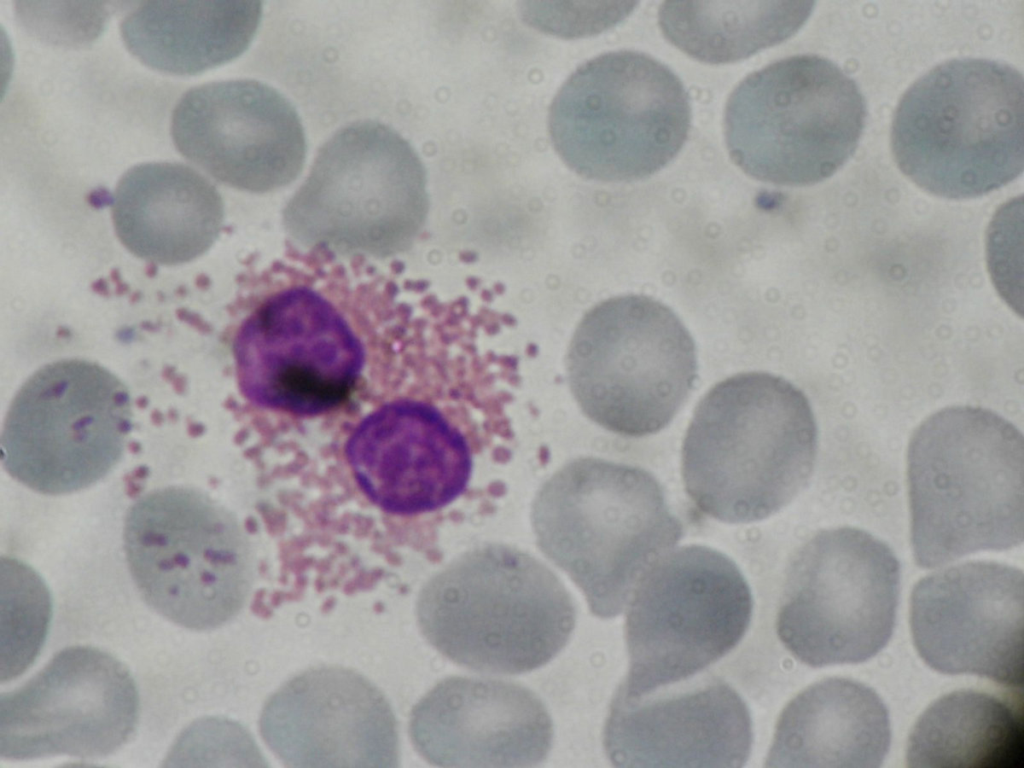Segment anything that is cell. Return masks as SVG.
I'll list each match as a JSON object with an SVG mask.
<instances>
[{
  "label": "cell",
  "mask_w": 1024,
  "mask_h": 768,
  "mask_svg": "<svg viewBox=\"0 0 1024 768\" xmlns=\"http://www.w3.org/2000/svg\"><path fill=\"white\" fill-rule=\"evenodd\" d=\"M891 738L887 708L867 685L815 682L783 709L765 767L878 768Z\"/></svg>",
  "instance_id": "obj_23"
},
{
  "label": "cell",
  "mask_w": 1024,
  "mask_h": 768,
  "mask_svg": "<svg viewBox=\"0 0 1024 768\" xmlns=\"http://www.w3.org/2000/svg\"><path fill=\"white\" fill-rule=\"evenodd\" d=\"M259 730L287 767L399 765L397 722L388 700L344 667H314L288 680L264 704Z\"/></svg>",
  "instance_id": "obj_19"
},
{
  "label": "cell",
  "mask_w": 1024,
  "mask_h": 768,
  "mask_svg": "<svg viewBox=\"0 0 1024 768\" xmlns=\"http://www.w3.org/2000/svg\"><path fill=\"white\" fill-rule=\"evenodd\" d=\"M866 114L862 92L840 67L818 55H794L735 87L725 108L726 146L756 180L813 185L855 153Z\"/></svg>",
  "instance_id": "obj_7"
},
{
  "label": "cell",
  "mask_w": 1024,
  "mask_h": 768,
  "mask_svg": "<svg viewBox=\"0 0 1024 768\" xmlns=\"http://www.w3.org/2000/svg\"><path fill=\"white\" fill-rule=\"evenodd\" d=\"M691 107L681 80L641 52L620 50L581 65L549 111L553 146L577 174L628 182L664 168L682 149Z\"/></svg>",
  "instance_id": "obj_8"
},
{
  "label": "cell",
  "mask_w": 1024,
  "mask_h": 768,
  "mask_svg": "<svg viewBox=\"0 0 1024 768\" xmlns=\"http://www.w3.org/2000/svg\"><path fill=\"white\" fill-rule=\"evenodd\" d=\"M1024 80L996 60L941 63L902 96L891 127L900 171L947 199L997 190L1023 171Z\"/></svg>",
  "instance_id": "obj_5"
},
{
  "label": "cell",
  "mask_w": 1024,
  "mask_h": 768,
  "mask_svg": "<svg viewBox=\"0 0 1024 768\" xmlns=\"http://www.w3.org/2000/svg\"><path fill=\"white\" fill-rule=\"evenodd\" d=\"M694 340L662 302L629 294L590 309L571 340L567 371L582 411L627 437L664 429L697 378Z\"/></svg>",
  "instance_id": "obj_9"
},
{
  "label": "cell",
  "mask_w": 1024,
  "mask_h": 768,
  "mask_svg": "<svg viewBox=\"0 0 1024 768\" xmlns=\"http://www.w3.org/2000/svg\"><path fill=\"white\" fill-rule=\"evenodd\" d=\"M1022 690L960 689L935 700L913 726L909 768H1015L1022 760Z\"/></svg>",
  "instance_id": "obj_25"
},
{
  "label": "cell",
  "mask_w": 1024,
  "mask_h": 768,
  "mask_svg": "<svg viewBox=\"0 0 1024 768\" xmlns=\"http://www.w3.org/2000/svg\"><path fill=\"white\" fill-rule=\"evenodd\" d=\"M811 1H666L658 11L666 39L701 62L745 59L794 35Z\"/></svg>",
  "instance_id": "obj_26"
},
{
  "label": "cell",
  "mask_w": 1024,
  "mask_h": 768,
  "mask_svg": "<svg viewBox=\"0 0 1024 768\" xmlns=\"http://www.w3.org/2000/svg\"><path fill=\"white\" fill-rule=\"evenodd\" d=\"M131 427V398L115 375L88 361L54 362L36 371L13 399L1 436L2 462L36 492H77L119 462Z\"/></svg>",
  "instance_id": "obj_13"
},
{
  "label": "cell",
  "mask_w": 1024,
  "mask_h": 768,
  "mask_svg": "<svg viewBox=\"0 0 1024 768\" xmlns=\"http://www.w3.org/2000/svg\"><path fill=\"white\" fill-rule=\"evenodd\" d=\"M416 614L426 640L470 670L515 675L538 669L568 643L573 599L558 576L517 548L488 544L453 560L421 589Z\"/></svg>",
  "instance_id": "obj_4"
},
{
  "label": "cell",
  "mask_w": 1024,
  "mask_h": 768,
  "mask_svg": "<svg viewBox=\"0 0 1024 768\" xmlns=\"http://www.w3.org/2000/svg\"><path fill=\"white\" fill-rule=\"evenodd\" d=\"M1 681L22 674L46 639L52 599L39 575L16 560L2 558Z\"/></svg>",
  "instance_id": "obj_27"
},
{
  "label": "cell",
  "mask_w": 1024,
  "mask_h": 768,
  "mask_svg": "<svg viewBox=\"0 0 1024 768\" xmlns=\"http://www.w3.org/2000/svg\"><path fill=\"white\" fill-rule=\"evenodd\" d=\"M233 354L248 400L303 416L344 402L365 363L364 345L343 313L306 285L281 289L258 305L240 325Z\"/></svg>",
  "instance_id": "obj_14"
},
{
  "label": "cell",
  "mask_w": 1024,
  "mask_h": 768,
  "mask_svg": "<svg viewBox=\"0 0 1024 768\" xmlns=\"http://www.w3.org/2000/svg\"><path fill=\"white\" fill-rule=\"evenodd\" d=\"M907 481L919 567L1023 542L1024 440L999 414L960 405L927 417L909 442Z\"/></svg>",
  "instance_id": "obj_2"
},
{
  "label": "cell",
  "mask_w": 1024,
  "mask_h": 768,
  "mask_svg": "<svg viewBox=\"0 0 1024 768\" xmlns=\"http://www.w3.org/2000/svg\"><path fill=\"white\" fill-rule=\"evenodd\" d=\"M817 441L814 413L799 388L767 372L736 374L695 408L682 445L685 490L716 520L768 518L807 485Z\"/></svg>",
  "instance_id": "obj_1"
},
{
  "label": "cell",
  "mask_w": 1024,
  "mask_h": 768,
  "mask_svg": "<svg viewBox=\"0 0 1024 768\" xmlns=\"http://www.w3.org/2000/svg\"><path fill=\"white\" fill-rule=\"evenodd\" d=\"M910 628L918 654L932 669L1022 690V570L976 561L922 578L911 593Z\"/></svg>",
  "instance_id": "obj_16"
},
{
  "label": "cell",
  "mask_w": 1024,
  "mask_h": 768,
  "mask_svg": "<svg viewBox=\"0 0 1024 768\" xmlns=\"http://www.w3.org/2000/svg\"><path fill=\"white\" fill-rule=\"evenodd\" d=\"M409 735L435 766L527 768L549 754L553 724L542 700L520 684L451 676L413 707Z\"/></svg>",
  "instance_id": "obj_20"
},
{
  "label": "cell",
  "mask_w": 1024,
  "mask_h": 768,
  "mask_svg": "<svg viewBox=\"0 0 1024 768\" xmlns=\"http://www.w3.org/2000/svg\"><path fill=\"white\" fill-rule=\"evenodd\" d=\"M346 451L367 498L392 514L440 509L463 493L471 476V451L462 432L420 400H396L368 415Z\"/></svg>",
  "instance_id": "obj_21"
},
{
  "label": "cell",
  "mask_w": 1024,
  "mask_h": 768,
  "mask_svg": "<svg viewBox=\"0 0 1024 768\" xmlns=\"http://www.w3.org/2000/svg\"><path fill=\"white\" fill-rule=\"evenodd\" d=\"M124 548L145 602L175 624L215 629L247 601L248 544L228 515L194 489L167 487L139 498L125 519Z\"/></svg>",
  "instance_id": "obj_10"
},
{
  "label": "cell",
  "mask_w": 1024,
  "mask_h": 768,
  "mask_svg": "<svg viewBox=\"0 0 1024 768\" xmlns=\"http://www.w3.org/2000/svg\"><path fill=\"white\" fill-rule=\"evenodd\" d=\"M116 233L135 255L180 264L217 239L224 205L215 186L179 162L141 163L119 180L112 203Z\"/></svg>",
  "instance_id": "obj_22"
},
{
  "label": "cell",
  "mask_w": 1024,
  "mask_h": 768,
  "mask_svg": "<svg viewBox=\"0 0 1024 768\" xmlns=\"http://www.w3.org/2000/svg\"><path fill=\"white\" fill-rule=\"evenodd\" d=\"M171 136L179 153L212 178L251 193L289 185L306 159L305 132L292 103L251 79L188 90L172 113Z\"/></svg>",
  "instance_id": "obj_17"
},
{
  "label": "cell",
  "mask_w": 1024,
  "mask_h": 768,
  "mask_svg": "<svg viewBox=\"0 0 1024 768\" xmlns=\"http://www.w3.org/2000/svg\"><path fill=\"white\" fill-rule=\"evenodd\" d=\"M532 526L540 550L581 589L600 618L619 615L683 525L648 471L579 458L538 491Z\"/></svg>",
  "instance_id": "obj_3"
},
{
  "label": "cell",
  "mask_w": 1024,
  "mask_h": 768,
  "mask_svg": "<svg viewBox=\"0 0 1024 768\" xmlns=\"http://www.w3.org/2000/svg\"><path fill=\"white\" fill-rule=\"evenodd\" d=\"M426 186L425 167L405 138L378 121L353 122L321 146L283 224L304 247L392 256L425 224Z\"/></svg>",
  "instance_id": "obj_6"
},
{
  "label": "cell",
  "mask_w": 1024,
  "mask_h": 768,
  "mask_svg": "<svg viewBox=\"0 0 1024 768\" xmlns=\"http://www.w3.org/2000/svg\"><path fill=\"white\" fill-rule=\"evenodd\" d=\"M139 694L127 667L91 646L58 652L23 686L0 696V755L98 759L135 731Z\"/></svg>",
  "instance_id": "obj_15"
},
{
  "label": "cell",
  "mask_w": 1024,
  "mask_h": 768,
  "mask_svg": "<svg viewBox=\"0 0 1024 768\" xmlns=\"http://www.w3.org/2000/svg\"><path fill=\"white\" fill-rule=\"evenodd\" d=\"M635 1L587 2L580 7L569 3L526 2L523 18L535 28L565 37L591 35L606 30L626 18Z\"/></svg>",
  "instance_id": "obj_28"
},
{
  "label": "cell",
  "mask_w": 1024,
  "mask_h": 768,
  "mask_svg": "<svg viewBox=\"0 0 1024 768\" xmlns=\"http://www.w3.org/2000/svg\"><path fill=\"white\" fill-rule=\"evenodd\" d=\"M261 15L258 0L143 1L123 18L120 30L128 51L144 65L196 75L240 56Z\"/></svg>",
  "instance_id": "obj_24"
},
{
  "label": "cell",
  "mask_w": 1024,
  "mask_h": 768,
  "mask_svg": "<svg viewBox=\"0 0 1024 768\" xmlns=\"http://www.w3.org/2000/svg\"><path fill=\"white\" fill-rule=\"evenodd\" d=\"M899 592L900 564L885 542L849 526L819 531L789 562L777 635L811 667L867 661L892 636Z\"/></svg>",
  "instance_id": "obj_11"
},
{
  "label": "cell",
  "mask_w": 1024,
  "mask_h": 768,
  "mask_svg": "<svg viewBox=\"0 0 1024 768\" xmlns=\"http://www.w3.org/2000/svg\"><path fill=\"white\" fill-rule=\"evenodd\" d=\"M752 742L746 703L707 671L646 693L618 687L603 731L616 767L738 768Z\"/></svg>",
  "instance_id": "obj_18"
},
{
  "label": "cell",
  "mask_w": 1024,
  "mask_h": 768,
  "mask_svg": "<svg viewBox=\"0 0 1024 768\" xmlns=\"http://www.w3.org/2000/svg\"><path fill=\"white\" fill-rule=\"evenodd\" d=\"M627 606L629 670L619 688L640 694L689 678L728 654L748 629L753 599L732 559L688 545L658 560Z\"/></svg>",
  "instance_id": "obj_12"
}]
</instances>
